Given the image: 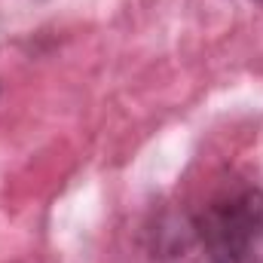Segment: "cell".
Here are the masks:
<instances>
[{
	"label": "cell",
	"mask_w": 263,
	"mask_h": 263,
	"mask_svg": "<svg viewBox=\"0 0 263 263\" xmlns=\"http://www.w3.org/2000/svg\"><path fill=\"white\" fill-rule=\"evenodd\" d=\"M196 236L211 263H263V190L230 187L205 202Z\"/></svg>",
	"instance_id": "cell-1"
}]
</instances>
